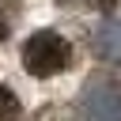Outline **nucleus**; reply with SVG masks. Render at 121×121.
<instances>
[{
    "instance_id": "nucleus-1",
    "label": "nucleus",
    "mask_w": 121,
    "mask_h": 121,
    "mask_svg": "<svg viewBox=\"0 0 121 121\" xmlns=\"http://www.w3.org/2000/svg\"><path fill=\"white\" fill-rule=\"evenodd\" d=\"M68 60H72V45L57 30H38L23 42V68L38 79H49V76L64 72Z\"/></svg>"
},
{
    "instance_id": "nucleus-2",
    "label": "nucleus",
    "mask_w": 121,
    "mask_h": 121,
    "mask_svg": "<svg viewBox=\"0 0 121 121\" xmlns=\"http://www.w3.org/2000/svg\"><path fill=\"white\" fill-rule=\"evenodd\" d=\"M79 121H121V83L95 79L79 95Z\"/></svg>"
},
{
    "instance_id": "nucleus-3",
    "label": "nucleus",
    "mask_w": 121,
    "mask_h": 121,
    "mask_svg": "<svg viewBox=\"0 0 121 121\" xmlns=\"http://www.w3.org/2000/svg\"><path fill=\"white\" fill-rule=\"evenodd\" d=\"M91 49H95L98 60H106V64H121V15L106 19V23L95 30Z\"/></svg>"
},
{
    "instance_id": "nucleus-4",
    "label": "nucleus",
    "mask_w": 121,
    "mask_h": 121,
    "mask_svg": "<svg viewBox=\"0 0 121 121\" xmlns=\"http://www.w3.org/2000/svg\"><path fill=\"white\" fill-rule=\"evenodd\" d=\"M0 121H19V98L0 83Z\"/></svg>"
},
{
    "instance_id": "nucleus-5",
    "label": "nucleus",
    "mask_w": 121,
    "mask_h": 121,
    "mask_svg": "<svg viewBox=\"0 0 121 121\" xmlns=\"http://www.w3.org/2000/svg\"><path fill=\"white\" fill-rule=\"evenodd\" d=\"M83 8H91V11H113L117 8V0H79Z\"/></svg>"
},
{
    "instance_id": "nucleus-6",
    "label": "nucleus",
    "mask_w": 121,
    "mask_h": 121,
    "mask_svg": "<svg viewBox=\"0 0 121 121\" xmlns=\"http://www.w3.org/2000/svg\"><path fill=\"white\" fill-rule=\"evenodd\" d=\"M4 38H8V19L0 15V42H4Z\"/></svg>"
}]
</instances>
